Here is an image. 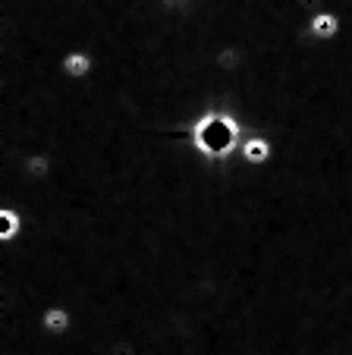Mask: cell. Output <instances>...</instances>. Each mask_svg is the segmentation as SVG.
<instances>
[{
  "label": "cell",
  "instance_id": "cell-1",
  "mask_svg": "<svg viewBox=\"0 0 352 355\" xmlns=\"http://www.w3.org/2000/svg\"><path fill=\"white\" fill-rule=\"evenodd\" d=\"M189 139H192L195 151H199L205 161L224 164L230 157L240 155V145L246 139V126L236 114L224 107H208L195 116L192 129H189Z\"/></svg>",
  "mask_w": 352,
  "mask_h": 355
},
{
  "label": "cell",
  "instance_id": "cell-2",
  "mask_svg": "<svg viewBox=\"0 0 352 355\" xmlns=\"http://www.w3.org/2000/svg\"><path fill=\"white\" fill-rule=\"evenodd\" d=\"M305 32H308V38L318 41V44H330V41H337L340 35H343V16H340L337 10L324 7L308 16Z\"/></svg>",
  "mask_w": 352,
  "mask_h": 355
},
{
  "label": "cell",
  "instance_id": "cell-3",
  "mask_svg": "<svg viewBox=\"0 0 352 355\" xmlns=\"http://www.w3.org/2000/svg\"><path fill=\"white\" fill-rule=\"evenodd\" d=\"M57 69L73 82H85L88 76L98 69V57H94L88 47H73V51H67V54L57 60Z\"/></svg>",
  "mask_w": 352,
  "mask_h": 355
},
{
  "label": "cell",
  "instance_id": "cell-4",
  "mask_svg": "<svg viewBox=\"0 0 352 355\" xmlns=\"http://www.w3.org/2000/svg\"><path fill=\"white\" fill-rule=\"evenodd\" d=\"M240 161L249 167H265L274 161V141L261 132H249L240 145Z\"/></svg>",
  "mask_w": 352,
  "mask_h": 355
},
{
  "label": "cell",
  "instance_id": "cell-5",
  "mask_svg": "<svg viewBox=\"0 0 352 355\" xmlns=\"http://www.w3.org/2000/svg\"><path fill=\"white\" fill-rule=\"evenodd\" d=\"M76 324V315L69 305H63V302H53V305H47L44 311H41V330H44L47 336H67L69 330H73Z\"/></svg>",
  "mask_w": 352,
  "mask_h": 355
},
{
  "label": "cell",
  "instance_id": "cell-6",
  "mask_svg": "<svg viewBox=\"0 0 352 355\" xmlns=\"http://www.w3.org/2000/svg\"><path fill=\"white\" fill-rule=\"evenodd\" d=\"M26 233V214L16 205L0 201V245H10Z\"/></svg>",
  "mask_w": 352,
  "mask_h": 355
},
{
  "label": "cell",
  "instance_id": "cell-7",
  "mask_svg": "<svg viewBox=\"0 0 352 355\" xmlns=\"http://www.w3.org/2000/svg\"><path fill=\"white\" fill-rule=\"evenodd\" d=\"M296 7H299L305 16H312V13H318V10L327 7V0H296Z\"/></svg>",
  "mask_w": 352,
  "mask_h": 355
}]
</instances>
